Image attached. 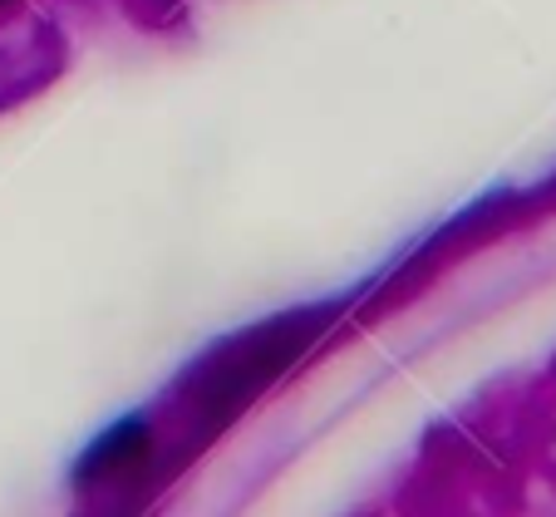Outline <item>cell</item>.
Listing matches in <instances>:
<instances>
[{"mask_svg": "<svg viewBox=\"0 0 556 517\" xmlns=\"http://www.w3.org/2000/svg\"><path fill=\"white\" fill-rule=\"evenodd\" d=\"M0 5H5V0H0Z\"/></svg>", "mask_w": 556, "mask_h": 517, "instance_id": "cell-2", "label": "cell"}, {"mask_svg": "<svg viewBox=\"0 0 556 517\" xmlns=\"http://www.w3.org/2000/svg\"><path fill=\"white\" fill-rule=\"evenodd\" d=\"M143 424H128V429H114L104 443H99L94 454H89V464H79V474H99V468H114L124 464V458H134L138 449H143Z\"/></svg>", "mask_w": 556, "mask_h": 517, "instance_id": "cell-1", "label": "cell"}]
</instances>
